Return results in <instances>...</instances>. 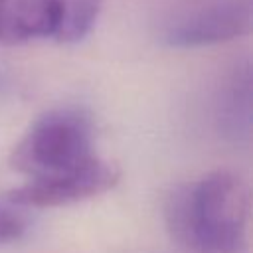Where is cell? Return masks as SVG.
Segmentation results:
<instances>
[{
	"instance_id": "2",
	"label": "cell",
	"mask_w": 253,
	"mask_h": 253,
	"mask_svg": "<svg viewBox=\"0 0 253 253\" xmlns=\"http://www.w3.org/2000/svg\"><path fill=\"white\" fill-rule=\"evenodd\" d=\"M99 158L93 150V121L79 107H59L38 117L16 142L10 164L26 182L73 174Z\"/></svg>"
},
{
	"instance_id": "6",
	"label": "cell",
	"mask_w": 253,
	"mask_h": 253,
	"mask_svg": "<svg viewBox=\"0 0 253 253\" xmlns=\"http://www.w3.org/2000/svg\"><path fill=\"white\" fill-rule=\"evenodd\" d=\"M217 125L231 140H245L251 130V71L243 61L231 69L217 95Z\"/></svg>"
},
{
	"instance_id": "3",
	"label": "cell",
	"mask_w": 253,
	"mask_h": 253,
	"mask_svg": "<svg viewBox=\"0 0 253 253\" xmlns=\"http://www.w3.org/2000/svg\"><path fill=\"white\" fill-rule=\"evenodd\" d=\"M101 0H0V45L75 43L97 24Z\"/></svg>"
},
{
	"instance_id": "7",
	"label": "cell",
	"mask_w": 253,
	"mask_h": 253,
	"mask_svg": "<svg viewBox=\"0 0 253 253\" xmlns=\"http://www.w3.org/2000/svg\"><path fill=\"white\" fill-rule=\"evenodd\" d=\"M30 227L28 215L22 211V206L6 200H0V245L14 243L26 235Z\"/></svg>"
},
{
	"instance_id": "4",
	"label": "cell",
	"mask_w": 253,
	"mask_h": 253,
	"mask_svg": "<svg viewBox=\"0 0 253 253\" xmlns=\"http://www.w3.org/2000/svg\"><path fill=\"white\" fill-rule=\"evenodd\" d=\"M253 0H174L160 16L158 38L170 47H204L245 36Z\"/></svg>"
},
{
	"instance_id": "5",
	"label": "cell",
	"mask_w": 253,
	"mask_h": 253,
	"mask_svg": "<svg viewBox=\"0 0 253 253\" xmlns=\"http://www.w3.org/2000/svg\"><path fill=\"white\" fill-rule=\"evenodd\" d=\"M119 168L113 162L103 158H95L89 166L43 182H26L20 188H14L6 198L18 206H34V208H53L67 206L81 200H89L99 196L119 182Z\"/></svg>"
},
{
	"instance_id": "1",
	"label": "cell",
	"mask_w": 253,
	"mask_h": 253,
	"mask_svg": "<svg viewBox=\"0 0 253 253\" xmlns=\"http://www.w3.org/2000/svg\"><path fill=\"white\" fill-rule=\"evenodd\" d=\"M172 237L196 253H241L247 241L249 196L243 180L215 170L176 186L164 204Z\"/></svg>"
}]
</instances>
